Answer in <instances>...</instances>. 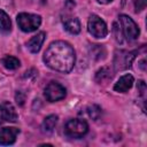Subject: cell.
<instances>
[{
    "label": "cell",
    "mask_w": 147,
    "mask_h": 147,
    "mask_svg": "<svg viewBox=\"0 0 147 147\" xmlns=\"http://www.w3.org/2000/svg\"><path fill=\"white\" fill-rule=\"evenodd\" d=\"M15 100L20 106H23L24 101H25V94L23 92H21V91H17L16 94H15Z\"/></svg>",
    "instance_id": "obj_21"
},
{
    "label": "cell",
    "mask_w": 147,
    "mask_h": 147,
    "mask_svg": "<svg viewBox=\"0 0 147 147\" xmlns=\"http://www.w3.org/2000/svg\"><path fill=\"white\" fill-rule=\"evenodd\" d=\"M113 76H114V74L110 70V67H102L95 74V82L98 84H106L109 80H111Z\"/></svg>",
    "instance_id": "obj_13"
},
{
    "label": "cell",
    "mask_w": 147,
    "mask_h": 147,
    "mask_svg": "<svg viewBox=\"0 0 147 147\" xmlns=\"http://www.w3.org/2000/svg\"><path fill=\"white\" fill-rule=\"evenodd\" d=\"M0 31L2 33H9L11 31V21L2 9H0Z\"/></svg>",
    "instance_id": "obj_15"
},
{
    "label": "cell",
    "mask_w": 147,
    "mask_h": 147,
    "mask_svg": "<svg viewBox=\"0 0 147 147\" xmlns=\"http://www.w3.org/2000/svg\"><path fill=\"white\" fill-rule=\"evenodd\" d=\"M137 88H138L139 94H140L142 98H145V94H146V84H145L144 80H139V82H138Z\"/></svg>",
    "instance_id": "obj_20"
},
{
    "label": "cell",
    "mask_w": 147,
    "mask_h": 147,
    "mask_svg": "<svg viewBox=\"0 0 147 147\" xmlns=\"http://www.w3.org/2000/svg\"><path fill=\"white\" fill-rule=\"evenodd\" d=\"M87 114L92 119L96 121L101 116V108L98 105H91L87 107Z\"/></svg>",
    "instance_id": "obj_18"
},
{
    "label": "cell",
    "mask_w": 147,
    "mask_h": 147,
    "mask_svg": "<svg viewBox=\"0 0 147 147\" xmlns=\"http://www.w3.org/2000/svg\"><path fill=\"white\" fill-rule=\"evenodd\" d=\"M99 3H102V5H107V3H110L113 0H96Z\"/></svg>",
    "instance_id": "obj_25"
},
{
    "label": "cell",
    "mask_w": 147,
    "mask_h": 147,
    "mask_svg": "<svg viewBox=\"0 0 147 147\" xmlns=\"http://www.w3.org/2000/svg\"><path fill=\"white\" fill-rule=\"evenodd\" d=\"M113 34H114L117 42H119V44L123 42V31H122V28L118 25L117 22L113 23Z\"/></svg>",
    "instance_id": "obj_19"
},
{
    "label": "cell",
    "mask_w": 147,
    "mask_h": 147,
    "mask_svg": "<svg viewBox=\"0 0 147 147\" xmlns=\"http://www.w3.org/2000/svg\"><path fill=\"white\" fill-rule=\"evenodd\" d=\"M20 133L17 127H2L0 129V145H13L16 141V137Z\"/></svg>",
    "instance_id": "obj_9"
},
{
    "label": "cell",
    "mask_w": 147,
    "mask_h": 147,
    "mask_svg": "<svg viewBox=\"0 0 147 147\" xmlns=\"http://www.w3.org/2000/svg\"><path fill=\"white\" fill-rule=\"evenodd\" d=\"M64 6H65V8H67L68 10H71V9H74V8H75L76 3H75V1H74V0H67Z\"/></svg>",
    "instance_id": "obj_23"
},
{
    "label": "cell",
    "mask_w": 147,
    "mask_h": 147,
    "mask_svg": "<svg viewBox=\"0 0 147 147\" xmlns=\"http://www.w3.org/2000/svg\"><path fill=\"white\" fill-rule=\"evenodd\" d=\"M76 55L72 46L63 40L53 41L44 53V62L52 70L68 74L72 70Z\"/></svg>",
    "instance_id": "obj_1"
},
{
    "label": "cell",
    "mask_w": 147,
    "mask_h": 147,
    "mask_svg": "<svg viewBox=\"0 0 147 147\" xmlns=\"http://www.w3.org/2000/svg\"><path fill=\"white\" fill-rule=\"evenodd\" d=\"M146 7V0H136L134 2V9L136 11H141L142 9H145Z\"/></svg>",
    "instance_id": "obj_22"
},
{
    "label": "cell",
    "mask_w": 147,
    "mask_h": 147,
    "mask_svg": "<svg viewBox=\"0 0 147 147\" xmlns=\"http://www.w3.org/2000/svg\"><path fill=\"white\" fill-rule=\"evenodd\" d=\"M16 21L18 28L24 32H32L37 30L41 24V17L39 15L29 13H20L17 15Z\"/></svg>",
    "instance_id": "obj_3"
},
{
    "label": "cell",
    "mask_w": 147,
    "mask_h": 147,
    "mask_svg": "<svg viewBox=\"0 0 147 147\" xmlns=\"http://www.w3.org/2000/svg\"><path fill=\"white\" fill-rule=\"evenodd\" d=\"M45 38H46V34L45 32H39L37 33L36 36H33L26 44L28 46V49L31 52V53H38L45 41Z\"/></svg>",
    "instance_id": "obj_12"
},
{
    "label": "cell",
    "mask_w": 147,
    "mask_h": 147,
    "mask_svg": "<svg viewBox=\"0 0 147 147\" xmlns=\"http://www.w3.org/2000/svg\"><path fill=\"white\" fill-rule=\"evenodd\" d=\"M57 119L59 117L56 115H49L47 117H45V119L42 121V124H41V129L44 132H52L57 123Z\"/></svg>",
    "instance_id": "obj_16"
},
{
    "label": "cell",
    "mask_w": 147,
    "mask_h": 147,
    "mask_svg": "<svg viewBox=\"0 0 147 147\" xmlns=\"http://www.w3.org/2000/svg\"><path fill=\"white\" fill-rule=\"evenodd\" d=\"M133 83H134L133 76L130 75V74H126V75L122 76V77L117 80V83L114 85V90H115L116 92L125 93V92H127V91L132 87Z\"/></svg>",
    "instance_id": "obj_10"
},
{
    "label": "cell",
    "mask_w": 147,
    "mask_h": 147,
    "mask_svg": "<svg viewBox=\"0 0 147 147\" xmlns=\"http://www.w3.org/2000/svg\"><path fill=\"white\" fill-rule=\"evenodd\" d=\"M64 96H65V88L56 82H51L45 87V98L49 102L62 100L64 99Z\"/></svg>",
    "instance_id": "obj_7"
},
{
    "label": "cell",
    "mask_w": 147,
    "mask_h": 147,
    "mask_svg": "<svg viewBox=\"0 0 147 147\" xmlns=\"http://www.w3.org/2000/svg\"><path fill=\"white\" fill-rule=\"evenodd\" d=\"M88 131V124L86 121L80 118L69 119L64 125V134L69 138H80Z\"/></svg>",
    "instance_id": "obj_2"
},
{
    "label": "cell",
    "mask_w": 147,
    "mask_h": 147,
    "mask_svg": "<svg viewBox=\"0 0 147 147\" xmlns=\"http://www.w3.org/2000/svg\"><path fill=\"white\" fill-rule=\"evenodd\" d=\"M62 23H63L64 29L71 34H77L80 32V22L77 17L65 16L62 18Z\"/></svg>",
    "instance_id": "obj_11"
},
{
    "label": "cell",
    "mask_w": 147,
    "mask_h": 147,
    "mask_svg": "<svg viewBox=\"0 0 147 147\" xmlns=\"http://www.w3.org/2000/svg\"><path fill=\"white\" fill-rule=\"evenodd\" d=\"M145 63H146L145 59H142V60H141V61L139 62V68H140L141 70H144V71L146 70V64H145Z\"/></svg>",
    "instance_id": "obj_24"
},
{
    "label": "cell",
    "mask_w": 147,
    "mask_h": 147,
    "mask_svg": "<svg viewBox=\"0 0 147 147\" xmlns=\"http://www.w3.org/2000/svg\"><path fill=\"white\" fill-rule=\"evenodd\" d=\"M87 30L95 38H105L108 34V26L106 22L95 14H92L88 18Z\"/></svg>",
    "instance_id": "obj_4"
},
{
    "label": "cell",
    "mask_w": 147,
    "mask_h": 147,
    "mask_svg": "<svg viewBox=\"0 0 147 147\" xmlns=\"http://www.w3.org/2000/svg\"><path fill=\"white\" fill-rule=\"evenodd\" d=\"M119 22H121V28H122L123 34L129 41L136 40L139 37V33H140L139 28L130 16L124 15V14L119 15Z\"/></svg>",
    "instance_id": "obj_6"
},
{
    "label": "cell",
    "mask_w": 147,
    "mask_h": 147,
    "mask_svg": "<svg viewBox=\"0 0 147 147\" xmlns=\"http://www.w3.org/2000/svg\"><path fill=\"white\" fill-rule=\"evenodd\" d=\"M17 113L14 106L9 101H3L0 103V124L7 122H16Z\"/></svg>",
    "instance_id": "obj_8"
},
{
    "label": "cell",
    "mask_w": 147,
    "mask_h": 147,
    "mask_svg": "<svg viewBox=\"0 0 147 147\" xmlns=\"http://www.w3.org/2000/svg\"><path fill=\"white\" fill-rule=\"evenodd\" d=\"M2 64H3V67H5L6 69L15 70V69H17V68L21 65V62H20L18 59H16V57H14V56L7 55V56H5V57L2 59Z\"/></svg>",
    "instance_id": "obj_17"
},
{
    "label": "cell",
    "mask_w": 147,
    "mask_h": 147,
    "mask_svg": "<svg viewBox=\"0 0 147 147\" xmlns=\"http://www.w3.org/2000/svg\"><path fill=\"white\" fill-rule=\"evenodd\" d=\"M136 53L137 52H127L123 49H119V51L117 49L114 54V61H113L115 71H121V70H125L130 68L136 57Z\"/></svg>",
    "instance_id": "obj_5"
},
{
    "label": "cell",
    "mask_w": 147,
    "mask_h": 147,
    "mask_svg": "<svg viewBox=\"0 0 147 147\" xmlns=\"http://www.w3.org/2000/svg\"><path fill=\"white\" fill-rule=\"evenodd\" d=\"M90 54L95 61H100L106 57L107 52L103 45H92L90 47Z\"/></svg>",
    "instance_id": "obj_14"
}]
</instances>
